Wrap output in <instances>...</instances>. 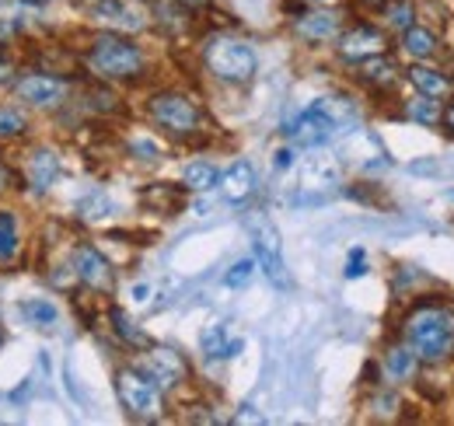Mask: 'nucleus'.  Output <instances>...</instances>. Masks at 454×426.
<instances>
[{
  "label": "nucleus",
  "instance_id": "f257e3e1",
  "mask_svg": "<svg viewBox=\"0 0 454 426\" xmlns=\"http://www.w3.org/2000/svg\"><path fill=\"white\" fill-rule=\"evenodd\" d=\"M402 343L419 357V364H444L454 357V308L451 304H416L402 319Z\"/></svg>",
  "mask_w": 454,
  "mask_h": 426
},
{
  "label": "nucleus",
  "instance_id": "f03ea898",
  "mask_svg": "<svg viewBox=\"0 0 454 426\" xmlns=\"http://www.w3.org/2000/svg\"><path fill=\"white\" fill-rule=\"evenodd\" d=\"M84 63L102 81H137L147 67V56L122 32H98L84 53Z\"/></svg>",
  "mask_w": 454,
  "mask_h": 426
},
{
  "label": "nucleus",
  "instance_id": "7ed1b4c3",
  "mask_svg": "<svg viewBox=\"0 0 454 426\" xmlns=\"http://www.w3.org/2000/svg\"><path fill=\"white\" fill-rule=\"evenodd\" d=\"M353 119H356V106L349 99H342V95H329V99H318L311 108H304L286 126V137L297 147H325Z\"/></svg>",
  "mask_w": 454,
  "mask_h": 426
},
{
  "label": "nucleus",
  "instance_id": "20e7f679",
  "mask_svg": "<svg viewBox=\"0 0 454 426\" xmlns=\"http://www.w3.org/2000/svg\"><path fill=\"white\" fill-rule=\"evenodd\" d=\"M203 67L221 81V84H248L255 77V50L238 39V36H210L203 43Z\"/></svg>",
  "mask_w": 454,
  "mask_h": 426
},
{
  "label": "nucleus",
  "instance_id": "39448f33",
  "mask_svg": "<svg viewBox=\"0 0 454 426\" xmlns=\"http://www.w3.org/2000/svg\"><path fill=\"white\" fill-rule=\"evenodd\" d=\"M115 395H119V406L126 409V416L137 423H154L165 413V391L140 367H122L115 374Z\"/></svg>",
  "mask_w": 454,
  "mask_h": 426
},
{
  "label": "nucleus",
  "instance_id": "423d86ee",
  "mask_svg": "<svg viewBox=\"0 0 454 426\" xmlns=\"http://www.w3.org/2000/svg\"><path fill=\"white\" fill-rule=\"evenodd\" d=\"M147 115L154 119V126H161L165 133L178 137V140L196 137L200 126H203L200 106H196L189 95H182V91H158V95H151Z\"/></svg>",
  "mask_w": 454,
  "mask_h": 426
},
{
  "label": "nucleus",
  "instance_id": "0eeeda50",
  "mask_svg": "<svg viewBox=\"0 0 454 426\" xmlns=\"http://www.w3.org/2000/svg\"><path fill=\"white\" fill-rule=\"evenodd\" d=\"M248 227V241H252V252H255V266L266 272L270 283L286 287V263H284V245H280V231L273 227V220L266 213H252L245 220Z\"/></svg>",
  "mask_w": 454,
  "mask_h": 426
},
{
  "label": "nucleus",
  "instance_id": "6e6552de",
  "mask_svg": "<svg viewBox=\"0 0 454 426\" xmlns=\"http://www.w3.org/2000/svg\"><path fill=\"white\" fill-rule=\"evenodd\" d=\"M91 18L109 32H122V36L147 28V11L137 0H91Z\"/></svg>",
  "mask_w": 454,
  "mask_h": 426
},
{
  "label": "nucleus",
  "instance_id": "1a4fd4ad",
  "mask_svg": "<svg viewBox=\"0 0 454 426\" xmlns=\"http://www.w3.org/2000/svg\"><path fill=\"white\" fill-rule=\"evenodd\" d=\"M137 367L147 374L161 391L178 388V384L189 377V364H185V357H182V353H175L171 346H147V353H144V360H140Z\"/></svg>",
  "mask_w": 454,
  "mask_h": 426
},
{
  "label": "nucleus",
  "instance_id": "9d476101",
  "mask_svg": "<svg viewBox=\"0 0 454 426\" xmlns=\"http://www.w3.org/2000/svg\"><path fill=\"white\" fill-rule=\"evenodd\" d=\"M294 36L308 46H325V43H336L342 32V14L340 11H325V7H311V11H301L294 21H290Z\"/></svg>",
  "mask_w": 454,
  "mask_h": 426
},
{
  "label": "nucleus",
  "instance_id": "9b49d317",
  "mask_svg": "<svg viewBox=\"0 0 454 426\" xmlns=\"http://www.w3.org/2000/svg\"><path fill=\"white\" fill-rule=\"evenodd\" d=\"M70 84L57 77V74H21L14 81V95L25 102V106H35V108H57L63 99H67Z\"/></svg>",
  "mask_w": 454,
  "mask_h": 426
},
{
  "label": "nucleus",
  "instance_id": "f8f14e48",
  "mask_svg": "<svg viewBox=\"0 0 454 426\" xmlns=\"http://www.w3.org/2000/svg\"><path fill=\"white\" fill-rule=\"evenodd\" d=\"M336 50L346 63H360V59H367V56H378L388 50V39H385V32L378 28V25H349L346 32H340V39H336Z\"/></svg>",
  "mask_w": 454,
  "mask_h": 426
},
{
  "label": "nucleus",
  "instance_id": "ddd939ff",
  "mask_svg": "<svg viewBox=\"0 0 454 426\" xmlns=\"http://www.w3.org/2000/svg\"><path fill=\"white\" fill-rule=\"evenodd\" d=\"M74 272H77V280H81L84 287H91V290H98V294H113L115 269L98 248H91V245L77 248V252H74Z\"/></svg>",
  "mask_w": 454,
  "mask_h": 426
},
{
  "label": "nucleus",
  "instance_id": "4468645a",
  "mask_svg": "<svg viewBox=\"0 0 454 426\" xmlns=\"http://www.w3.org/2000/svg\"><path fill=\"white\" fill-rule=\"evenodd\" d=\"M217 189H221V200L224 203L241 207L255 193V168L248 161H234L224 175H217Z\"/></svg>",
  "mask_w": 454,
  "mask_h": 426
},
{
  "label": "nucleus",
  "instance_id": "2eb2a0df",
  "mask_svg": "<svg viewBox=\"0 0 454 426\" xmlns=\"http://www.w3.org/2000/svg\"><path fill=\"white\" fill-rule=\"evenodd\" d=\"M185 185H175V182H151L144 193H140V203L144 210L161 213V217H175L185 207Z\"/></svg>",
  "mask_w": 454,
  "mask_h": 426
},
{
  "label": "nucleus",
  "instance_id": "dca6fc26",
  "mask_svg": "<svg viewBox=\"0 0 454 426\" xmlns=\"http://www.w3.org/2000/svg\"><path fill=\"white\" fill-rule=\"evenodd\" d=\"M59 175V158L50 151V147H39L25 158V182L32 193H46Z\"/></svg>",
  "mask_w": 454,
  "mask_h": 426
},
{
  "label": "nucleus",
  "instance_id": "f3484780",
  "mask_svg": "<svg viewBox=\"0 0 454 426\" xmlns=\"http://www.w3.org/2000/svg\"><path fill=\"white\" fill-rule=\"evenodd\" d=\"M405 77H409V84H412L419 95H430V99H448V95H454L451 77H448L444 70H437V67H427L423 59L412 63V67L405 70Z\"/></svg>",
  "mask_w": 454,
  "mask_h": 426
},
{
  "label": "nucleus",
  "instance_id": "a211bd4d",
  "mask_svg": "<svg viewBox=\"0 0 454 426\" xmlns=\"http://www.w3.org/2000/svg\"><path fill=\"white\" fill-rule=\"evenodd\" d=\"M356 70H360V81H364L367 88H378V91H388V88L398 81V63L388 53H378V56L360 59V63H356Z\"/></svg>",
  "mask_w": 454,
  "mask_h": 426
},
{
  "label": "nucleus",
  "instance_id": "6ab92c4d",
  "mask_svg": "<svg viewBox=\"0 0 454 426\" xmlns=\"http://www.w3.org/2000/svg\"><path fill=\"white\" fill-rule=\"evenodd\" d=\"M381 364H385V377H392V381H412L416 371H419V357L409 350V343H392L388 350H385V357H381Z\"/></svg>",
  "mask_w": 454,
  "mask_h": 426
},
{
  "label": "nucleus",
  "instance_id": "aec40b11",
  "mask_svg": "<svg viewBox=\"0 0 454 426\" xmlns=\"http://www.w3.org/2000/svg\"><path fill=\"white\" fill-rule=\"evenodd\" d=\"M203 353L210 357V360H227V357H234L238 350H241V339L238 335H231V328H227V321H217V325H210L207 332H203Z\"/></svg>",
  "mask_w": 454,
  "mask_h": 426
},
{
  "label": "nucleus",
  "instance_id": "412c9836",
  "mask_svg": "<svg viewBox=\"0 0 454 426\" xmlns=\"http://www.w3.org/2000/svg\"><path fill=\"white\" fill-rule=\"evenodd\" d=\"M398 46H402V53L412 56V59L419 63V59L437 56V46H441V43H437V36H434L430 28H423V25H409V28L402 32V43H398Z\"/></svg>",
  "mask_w": 454,
  "mask_h": 426
},
{
  "label": "nucleus",
  "instance_id": "4be33fe9",
  "mask_svg": "<svg viewBox=\"0 0 454 426\" xmlns=\"http://www.w3.org/2000/svg\"><path fill=\"white\" fill-rule=\"evenodd\" d=\"M21 252V220L14 210H0V266H11Z\"/></svg>",
  "mask_w": 454,
  "mask_h": 426
},
{
  "label": "nucleus",
  "instance_id": "5701e85b",
  "mask_svg": "<svg viewBox=\"0 0 454 426\" xmlns=\"http://www.w3.org/2000/svg\"><path fill=\"white\" fill-rule=\"evenodd\" d=\"M217 168L210 164V161H189L185 168H182V185L189 189V193H207V189H214L217 185Z\"/></svg>",
  "mask_w": 454,
  "mask_h": 426
},
{
  "label": "nucleus",
  "instance_id": "b1692460",
  "mask_svg": "<svg viewBox=\"0 0 454 426\" xmlns=\"http://www.w3.org/2000/svg\"><path fill=\"white\" fill-rule=\"evenodd\" d=\"M381 21L392 32H405L416 25V4L412 0H381Z\"/></svg>",
  "mask_w": 454,
  "mask_h": 426
},
{
  "label": "nucleus",
  "instance_id": "393cba45",
  "mask_svg": "<svg viewBox=\"0 0 454 426\" xmlns=\"http://www.w3.org/2000/svg\"><path fill=\"white\" fill-rule=\"evenodd\" d=\"M109 321H113V332L126 343V346H133V350H147V346H151L147 332H144V328H137L133 319H129L122 308H113V312H109Z\"/></svg>",
  "mask_w": 454,
  "mask_h": 426
},
{
  "label": "nucleus",
  "instance_id": "a878e982",
  "mask_svg": "<svg viewBox=\"0 0 454 426\" xmlns=\"http://www.w3.org/2000/svg\"><path fill=\"white\" fill-rule=\"evenodd\" d=\"M21 315H25L28 325H35V328H53L59 319L57 304L50 297H28V301H21Z\"/></svg>",
  "mask_w": 454,
  "mask_h": 426
},
{
  "label": "nucleus",
  "instance_id": "bb28decb",
  "mask_svg": "<svg viewBox=\"0 0 454 426\" xmlns=\"http://www.w3.org/2000/svg\"><path fill=\"white\" fill-rule=\"evenodd\" d=\"M405 115H409L412 122L437 126V122H441V102H437V99H430V95H419V91H416V99H409V102H405Z\"/></svg>",
  "mask_w": 454,
  "mask_h": 426
},
{
  "label": "nucleus",
  "instance_id": "cd10ccee",
  "mask_svg": "<svg viewBox=\"0 0 454 426\" xmlns=\"http://www.w3.org/2000/svg\"><path fill=\"white\" fill-rule=\"evenodd\" d=\"M28 130V119L18 106H0V140H18Z\"/></svg>",
  "mask_w": 454,
  "mask_h": 426
},
{
  "label": "nucleus",
  "instance_id": "c85d7f7f",
  "mask_svg": "<svg viewBox=\"0 0 454 426\" xmlns=\"http://www.w3.org/2000/svg\"><path fill=\"white\" fill-rule=\"evenodd\" d=\"M21 7L25 0H0V43H7L21 28Z\"/></svg>",
  "mask_w": 454,
  "mask_h": 426
},
{
  "label": "nucleus",
  "instance_id": "c756f323",
  "mask_svg": "<svg viewBox=\"0 0 454 426\" xmlns=\"http://www.w3.org/2000/svg\"><path fill=\"white\" fill-rule=\"evenodd\" d=\"M252 272H255V259H238L234 266L227 269L224 283H227V287H248Z\"/></svg>",
  "mask_w": 454,
  "mask_h": 426
},
{
  "label": "nucleus",
  "instance_id": "7c9ffc66",
  "mask_svg": "<svg viewBox=\"0 0 454 426\" xmlns=\"http://www.w3.org/2000/svg\"><path fill=\"white\" fill-rule=\"evenodd\" d=\"M364 272H367V259H364L360 248H353V252H349V263H346V280H356V276H364Z\"/></svg>",
  "mask_w": 454,
  "mask_h": 426
},
{
  "label": "nucleus",
  "instance_id": "2f4dec72",
  "mask_svg": "<svg viewBox=\"0 0 454 426\" xmlns=\"http://www.w3.org/2000/svg\"><path fill=\"white\" fill-rule=\"evenodd\" d=\"M133 154H144V161H158V158H161V151H158L151 140H137V144H133Z\"/></svg>",
  "mask_w": 454,
  "mask_h": 426
},
{
  "label": "nucleus",
  "instance_id": "473e14b6",
  "mask_svg": "<svg viewBox=\"0 0 454 426\" xmlns=\"http://www.w3.org/2000/svg\"><path fill=\"white\" fill-rule=\"evenodd\" d=\"M437 126H444V130L454 137V102L448 108H441V122H437Z\"/></svg>",
  "mask_w": 454,
  "mask_h": 426
},
{
  "label": "nucleus",
  "instance_id": "72a5a7b5",
  "mask_svg": "<svg viewBox=\"0 0 454 426\" xmlns=\"http://www.w3.org/2000/svg\"><path fill=\"white\" fill-rule=\"evenodd\" d=\"M290 161H294V154H290V151H277V158H273V164H277V168H280V171H284V168H290Z\"/></svg>",
  "mask_w": 454,
  "mask_h": 426
},
{
  "label": "nucleus",
  "instance_id": "f704fd0d",
  "mask_svg": "<svg viewBox=\"0 0 454 426\" xmlns=\"http://www.w3.org/2000/svg\"><path fill=\"white\" fill-rule=\"evenodd\" d=\"M234 423H266V420H262L259 413H238V416H234Z\"/></svg>",
  "mask_w": 454,
  "mask_h": 426
},
{
  "label": "nucleus",
  "instance_id": "c9c22d12",
  "mask_svg": "<svg viewBox=\"0 0 454 426\" xmlns=\"http://www.w3.org/2000/svg\"><path fill=\"white\" fill-rule=\"evenodd\" d=\"M7 81H14V67L7 59H0V84H7Z\"/></svg>",
  "mask_w": 454,
  "mask_h": 426
},
{
  "label": "nucleus",
  "instance_id": "e433bc0d",
  "mask_svg": "<svg viewBox=\"0 0 454 426\" xmlns=\"http://www.w3.org/2000/svg\"><path fill=\"white\" fill-rule=\"evenodd\" d=\"M178 4H182L185 11H200V7H207L210 0H178Z\"/></svg>",
  "mask_w": 454,
  "mask_h": 426
},
{
  "label": "nucleus",
  "instance_id": "4c0bfd02",
  "mask_svg": "<svg viewBox=\"0 0 454 426\" xmlns=\"http://www.w3.org/2000/svg\"><path fill=\"white\" fill-rule=\"evenodd\" d=\"M7 189V171H4V164H0V193Z\"/></svg>",
  "mask_w": 454,
  "mask_h": 426
},
{
  "label": "nucleus",
  "instance_id": "58836bf2",
  "mask_svg": "<svg viewBox=\"0 0 454 426\" xmlns=\"http://www.w3.org/2000/svg\"><path fill=\"white\" fill-rule=\"evenodd\" d=\"M25 4H35V7H43V4H53V0H25Z\"/></svg>",
  "mask_w": 454,
  "mask_h": 426
},
{
  "label": "nucleus",
  "instance_id": "ea45409f",
  "mask_svg": "<svg viewBox=\"0 0 454 426\" xmlns=\"http://www.w3.org/2000/svg\"><path fill=\"white\" fill-rule=\"evenodd\" d=\"M364 4H381V0H364Z\"/></svg>",
  "mask_w": 454,
  "mask_h": 426
},
{
  "label": "nucleus",
  "instance_id": "a19ab883",
  "mask_svg": "<svg viewBox=\"0 0 454 426\" xmlns=\"http://www.w3.org/2000/svg\"><path fill=\"white\" fill-rule=\"evenodd\" d=\"M311 4H325V0H311Z\"/></svg>",
  "mask_w": 454,
  "mask_h": 426
}]
</instances>
